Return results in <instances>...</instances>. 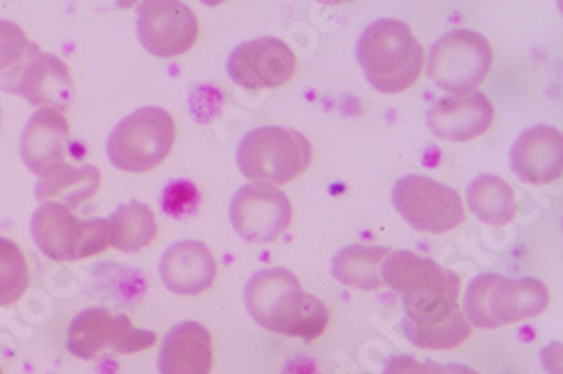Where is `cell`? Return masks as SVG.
Returning a JSON list of instances; mask_svg holds the SVG:
<instances>
[{"mask_svg": "<svg viewBox=\"0 0 563 374\" xmlns=\"http://www.w3.org/2000/svg\"><path fill=\"white\" fill-rule=\"evenodd\" d=\"M246 309L264 330L313 341L330 322V311L316 296L302 292L287 268H264L246 285Z\"/></svg>", "mask_w": 563, "mask_h": 374, "instance_id": "cell-1", "label": "cell"}, {"mask_svg": "<svg viewBox=\"0 0 563 374\" xmlns=\"http://www.w3.org/2000/svg\"><path fill=\"white\" fill-rule=\"evenodd\" d=\"M358 64L379 92L408 90L424 68V51L412 30L397 19H379L365 28L356 45Z\"/></svg>", "mask_w": 563, "mask_h": 374, "instance_id": "cell-2", "label": "cell"}, {"mask_svg": "<svg viewBox=\"0 0 563 374\" xmlns=\"http://www.w3.org/2000/svg\"><path fill=\"white\" fill-rule=\"evenodd\" d=\"M550 305V292L534 277H505L498 273L478 275L464 296L468 324L481 330L514 324L539 316Z\"/></svg>", "mask_w": 563, "mask_h": 374, "instance_id": "cell-3", "label": "cell"}, {"mask_svg": "<svg viewBox=\"0 0 563 374\" xmlns=\"http://www.w3.org/2000/svg\"><path fill=\"white\" fill-rule=\"evenodd\" d=\"M238 165L253 183L285 185L311 165V145L298 131L260 127L244 135L238 150Z\"/></svg>", "mask_w": 563, "mask_h": 374, "instance_id": "cell-4", "label": "cell"}, {"mask_svg": "<svg viewBox=\"0 0 563 374\" xmlns=\"http://www.w3.org/2000/svg\"><path fill=\"white\" fill-rule=\"evenodd\" d=\"M176 124L172 116L158 107L137 109L126 116L109 135V161L122 172H150L158 167L172 152Z\"/></svg>", "mask_w": 563, "mask_h": 374, "instance_id": "cell-5", "label": "cell"}, {"mask_svg": "<svg viewBox=\"0 0 563 374\" xmlns=\"http://www.w3.org/2000/svg\"><path fill=\"white\" fill-rule=\"evenodd\" d=\"M32 238L51 260H84L109 246V219H79L68 206L45 201L32 217Z\"/></svg>", "mask_w": 563, "mask_h": 374, "instance_id": "cell-6", "label": "cell"}, {"mask_svg": "<svg viewBox=\"0 0 563 374\" xmlns=\"http://www.w3.org/2000/svg\"><path fill=\"white\" fill-rule=\"evenodd\" d=\"M492 43L472 30L444 34L429 53V77L453 96L474 92L492 68Z\"/></svg>", "mask_w": 563, "mask_h": 374, "instance_id": "cell-7", "label": "cell"}, {"mask_svg": "<svg viewBox=\"0 0 563 374\" xmlns=\"http://www.w3.org/2000/svg\"><path fill=\"white\" fill-rule=\"evenodd\" d=\"M0 90L59 113L73 105L75 96L68 66L59 57L38 51L34 43H30L25 57L12 70L0 75Z\"/></svg>", "mask_w": 563, "mask_h": 374, "instance_id": "cell-8", "label": "cell"}, {"mask_svg": "<svg viewBox=\"0 0 563 374\" xmlns=\"http://www.w3.org/2000/svg\"><path fill=\"white\" fill-rule=\"evenodd\" d=\"M404 309L406 334L417 348L451 350L472 334V324L462 316L451 294L433 289L415 292L404 296Z\"/></svg>", "mask_w": 563, "mask_h": 374, "instance_id": "cell-9", "label": "cell"}, {"mask_svg": "<svg viewBox=\"0 0 563 374\" xmlns=\"http://www.w3.org/2000/svg\"><path fill=\"white\" fill-rule=\"evenodd\" d=\"M397 212L421 232H449L464 221V206L453 187L429 176H406L393 187Z\"/></svg>", "mask_w": 563, "mask_h": 374, "instance_id": "cell-10", "label": "cell"}, {"mask_svg": "<svg viewBox=\"0 0 563 374\" xmlns=\"http://www.w3.org/2000/svg\"><path fill=\"white\" fill-rule=\"evenodd\" d=\"M154 343V332L137 330L126 316L100 307L81 311L68 330V350L77 359H96L104 350L133 354L150 350Z\"/></svg>", "mask_w": 563, "mask_h": 374, "instance_id": "cell-11", "label": "cell"}, {"mask_svg": "<svg viewBox=\"0 0 563 374\" xmlns=\"http://www.w3.org/2000/svg\"><path fill=\"white\" fill-rule=\"evenodd\" d=\"M291 201L273 185L251 183L234 195L230 204V221L240 238L253 244L273 242L291 223Z\"/></svg>", "mask_w": 563, "mask_h": 374, "instance_id": "cell-12", "label": "cell"}, {"mask_svg": "<svg viewBox=\"0 0 563 374\" xmlns=\"http://www.w3.org/2000/svg\"><path fill=\"white\" fill-rule=\"evenodd\" d=\"M199 36V21L185 3L161 0L140 6L137 38L143 48L161 59L178 57L192 51Z\"/></svg>", "mask_w": 563, "mask_h": 374, "instance_id": "cell-13", "label": "cell"}, {"mask_svg": "<svg viewBox=\"0 0 563 374\" xmlns=\"http://www.w3.org/2000/svg\"><path fill=\"white\" fill-rule=\"evenodd\" d=\"M296 55L279 38H255L242 43L228 59V75L249 90L279 88L296 75Z\"/></svg>", "mask_w": 563, "mask_h": 374, "instance_id": "cell-14", "label": "cell"}, {"mask_svg": "<svg viewBox=\"0 0 563 374\" xmlns=\"http://www.w3.org/2000/svg\"><path fill=\"white\" fill-rule=\"evenodd\" d=\"M70 147V124L64 113L53 109L36 111L23 131L21 138V158L27 169L41 180L51 178L57 172L66 169Z\"/></svg>", "mask_w": 563, "mask_h": 374, "instance_id": "cell-15", "label": "cell"}, {"mask_svg": "<svg viewBox=\"0 0 563 374\" xmlns=\"http://www.w3.org/2000/svg\"><path fill=\"white\" fill-rule=\"evenodd\" d=\"M511 165L530 185H550L563 172V135L554 127H532L511 147Z\"/></svg>", "mask_w": 563, "mask_h": 374, "instance_id": "cell-16", "label": "cell"}, {"mask_svg": "<svg viewBox=\"0 0 563 374\" xmlns=\"http://www.w3.org/2000/svg\"><path fill=\"white\" fill-rule=\"evenodd\" d=\"M161 279L172 294H203L217 279V260L203 242H178L161 260Z\"/></svg>", "mask_w": 563, "mask_h": 374, "instance_id": "cell-17", "label": "cell"}, {"mask_svg": "<svg viewBox=\"0 0 563 374\" xmlns=\"http://www.w3.org/2000/svg\"><path fill=\"white\" fill-rule=\"evenodd\" d=\"M382 279L393 292L401 294V298L427 289L444 292L455 298L460 294V277L453 271L408 251L388 253L382 264Z\"/></svg>", "mask_w": 563, "mask_h": 374, "instance_id": "cell-18", "label": "cell"}, {"mask_svg": "<svg viewBox=\"0 0 563 374\" xmlns=\"http://www.w3.org/2000/svg\"><path fill=\"white\" fill-rule=\"evenodd\" d=\"M494 120V107L483 92H466L440 100L429 111L431 131L451 143H468L483 135Z\"/></svg>", "mask_w": 563, "mask_h": 374, "instance_id": "cell-19", "label": "cell"}, {"mask_svg": "<svg viewBox=\"0 0 563 374\" xmlns=\"http://www.w3.org/2000/svg\"><path fill=\"white\" fill-rule=\"evenodd\" d=\"M161 374H210L212 337L201 322L187 320L167 332L161 354Z\"/></svg>", "mask_w": 563, "mask_h": 374, "instance_id": "cell-20", "label": "cell"}, {"mask_svg": "<svg viewBox=\"0 0 563 374\" xmlns=\"http://www.w3.org/2000/svg\"><path fill=\"white\" fill-rule=\"evenodd\" d=\"M158 223L150 206L131 201L109 219V246L122 253H137L156 240Z\"/></svg>", "mask_w": 563, "mask_h": 374, "instance_id": "cell-21", "label": "cell"}, {"mask_svg": "<svg viewBox=\"0 0 563 374\" xmlns=\"http://www.w3.org/2000/svg\"><path fill=\"white\" fill-rule=\"evenodd\" d=\"M388 249L354 244L343 249L332 262V275L341 285L363 292L382 287V264L388 257Z\"/></svg>", "mask_w": 563, "mask_h": 374, "instance_id": "cell-22", "label": "cell"}, {"mask_svg": "<svg viewBox=\"0 0 563 374\" xmlns=\"http://www.w3.org/2000/svg\"><path fill=\"white\" fill-rule=\"evenodd\" d=\"M468 210H472L481 221L489 226H505L516 217V197L509 183H505L500 176L485 174L478 176L466 190Z\"/></svg>", "mask_w": 563, "mask_h": 374, "instance_id": "cell-23", "label": "cell"}, {"mask_svg": "<svg viewBox=\"0 0 563 374\" xmlns=\"http://www.w3.org/2000/svg\"><path fill=\"white\" fill-rule=\"evenodd\" d=\"M100 187V169L98 167H73L68 165L66 169L57 172L51 178H43L36 185V199L38 201H57L64 206H79L86 199L98 193Z\"/></svg>", "mask_w": 563, "mask_h": 374, "instance_id": "cell-24", "label": "cell"}, {"mask_svg": "<svg viewBox=\"0 0 563 374\" xmlns=\"http://www.w3.org/2000/svg\"><path fill=\"white\" fill-rule=\"evenodd\" d=\"M30 285V268L21 249L0 238V307L14 305Z\"/></svg>", "mask_w": 563, "mask_h": 374, "instance_id": "cell-25", "label": "cell"}, {"mask_svg": "<svg viewBox=\"0 0 563 374\" xmlns=\"http://www.w3.org/2000/svg\"><path fill=\"white\" fill-rule=\"evenodd\" d=\"M30 41L25 32L12 23V21H0V75L12 70L27 53Z\"/></svg>", "mask_w": 563, "mask_h": 374, "instance_id": "cell-26", "label": "cell"}, {"mask_svg": "<svg viewBox=\"0 0 563 374\" xmlns=\"http://www.w3.org/2000/svg\"><path fill=\"white\" fill-rule=\"evenodd\" d=\"M161 206L169 212V217H176V219L187 217L192 215L199 206V190L192 183L176 180L163 193Z\"/></svg>", "mask_w": 563, "mask_h": 374, "instance_id": "cell-27", "label": "cell"}, {"mask_svg": "<svg viewBox=\"0 0 563 374\" xmlns=\"http://www.w3.org/2000/svg\"><path fill=\"white\" fill-rule=\"evenodd\" d=\"M440 363H419L412 356H395L386 365V374H438Z\"/></svg>", "mask_w": 563, "mask_h": 374, "instance_id": "cell-28", "label": "cell"}, {"mask_svg": "<svg viewBox=\"0 0 563 374\" xmlns=\"http://www.w3.org/2000/svg\"><path fill=\"white\" fill-rule=\"evenodd\" d=\"M438 374H478V372L466 367V365H460V363H440Z\"/></svg>", "mask_w": 563, "mask_h": 374, "instance_id": "cell-29", "label": "cell"}, {"mask_svg": "<svg viewBox=\"0 0 563 374\" xmlns=\"http://www.w3.org/2000/svg\"><path fill=\"white\" fill-rule=\"evenodd\" d=\"M0 374H3V370H0Z\"/></svg>", "mask_w": 563, "mask_h": 374, "instance_id": "cell-30", "label": "cell"}]
</instances>
